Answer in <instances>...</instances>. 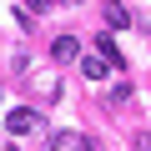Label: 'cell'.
I'll list each match as a JSON object with an SVG mask.
<instances>
[{
	"label": "cell",
	"instance_id": "cell-1",
	"mask_svg": "<svg viewBox=\"0 0 151 151\" xmlns=\"http://www.w3.org/2000/svg\"><path fill=\"white\" fill-rule=\"evenodd\" d=\"M35 126H40V116H35L30 106H15V111L5 116V131H10V136H25V131H35Z\"/></svg>",
	"mask_w": 151,
	"mask_h": 151
},
{
	"label": "cell",
	"instance_id": "cell-2",
	"mask_svg": "<svg viewBox=\"0 0 151 151\" xmlns=\"http://www.w3.org/2000/svg\"><path fill=\"white\" fill-rule=\"evenodd\" d=\"M50 151H91V141L81 131H55L50 136Z\"/></svg>",
	"mask_w": 151,
	"mask_h": 151
},
{
	"label": "cell",
	"instance_id": "cell-3",
	"mask_svg": "<svg viewBox=\"0 0 151 151\" xmlns=\"http://www.w3.org/2000/svg\"><path fill=\"white\" fill-rule=\"evenodd\" d=\"M50 55H55L60 65H70L76 55H81V40H76V35H55V40H50Z\"/></svg>",
	"mask_w": 151,
	"mask_h": 151
},
{
	"label": "cell",
	"instance_id": "cell-4",
	"mask_svg": "<svg viewBox=\"0 0 151 151\" xmlns=\"http://www.w3.org/2000/svg\"><path fill=\"white\" fill-rule=\"evenodd\" d=\"M101 15H106V25H111V30H126V25H131V10L121 5V0H106Z\"/></svg>",
	"mask_w": 151,
	"mask_h": 151
},
{
	"label": "cell",
	"instance_id": "cell-5",
	"mask_svg": "<svg viewBox=\"0 0 151 151\" xmlns=\"http://www.w3.org/2000/svg\"><path fill=\"white\" fill-rule=\"evenodd\" d=\"M96 50H101V60H106L111 70H121V65H126V55H121V45H116L111 35H101V40H96Z\"/></svg>",
	"mask_w": 151,
	"mask_h": 151
},
{
	"label": "cell",
	"instance_id": "cell-6",
	"mask_svg": "<svg viewBox=\"0 0 151 151\" xmlns=\"http://www.w3.org/2000/svg\"><path fill=\"white\" fill-rule=\"evenodd\" d=\"M106 70H111V65H106V60H101V50H96V55H86V60H81V76H86V81H106Z\"/></svg>",
	"mask_w": 151,
	"mask_h": 151
},
{
	"label": "cell",
	"instance_id": "cell-7",
	"mask_svg": "<svg viewBox=\"0 0 151 151\" xmlns=\"http://www.w3.org/2000/svg\"><path fill=\"white\" fill-rule=\"evenodd\" d=\"M111 101H116V106H121V101H131V86H126V81H116V86H111Z\"/></svg>",
	"mask_w": 151,
	"mask_h": 151
},
{
	"label": "cell",
	"instance_id": "cell-8",
	"mask_svg": "<svg viewBox=\"0 0 151 151\" xmlns=\"http://www.w3.org/2000/svg\"><path fill=\"white\" fill-rule=\"evenodd\" d=\"M50 5H55V0H25V10H30V15H45Z\"/></svg>",
	"mask_w": 151,
	"mask_h": 151
},
{
	"label": "cell",
	"instance_id": "cell-9",
	"mask_svg": "<svg viewBox=\"0 0 151 151\" xmlns=\"http://www.w3.org/2000/svg\"><path fill=\"white\" fill-rule=\"evenodd\" d=\"M136 151H151V136H136Z\"/></svg>",
	"mask_w": 151,
	"mask_h": 151
}]
</instances>
